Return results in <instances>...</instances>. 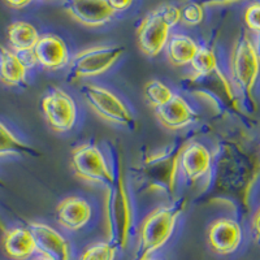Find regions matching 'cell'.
<instances>
[{"instance_id": "1", "label": "cell", "mask_w": 260, "mask_h": 260, "mask_svg": "<svg viewBox=\"0 0 260 260\" xmlns=\"http://www.w3.org/2000/svg\"><path fill=\"white\" fill-rule=\"evenodd\" d=\"M104 220L108 242L117 250H125L133 226V208L124 181L116 176L104 197Z\"/></svg>"}, {"instance_id": "2", "label": "cell", "mask_w": 260, "mask_h": 260, "mask_svg": "<svg viewBox=\"0 0 260 260\" xmlns=\"http://www.w3.org/2000/svg\"><path fill=\"white\" fill-rule=\"evenodd\" d=\"M180 213L181 207L178 204H168L155 208L146 216L139 228L134 260L152 256L166 246L173 236Z\"/></svg>"}, {"instance_id": "3", "label": "cell", "mask_w": 260, "mask_h": 260, "mask_svg": "<svg viewBox=\"0 0 260 260\" xmlns=\"http://www.w3.org/2000/svg\"><path fill=\"white\" fill-rule=\"evenodd\" d=\"M229 74L233 86L247 101H254V90L260 77V57L255 41L242 30L232 48Z\"/></svg>"}, {"instance_id": "4", "label": "cell", "mask_w": 260, "mask_h": 260, "mask_svg": "<svg viewBox=\"0 0 260 260\" xmlns=\"http://www.w3.org/2000/svg\"><path fill=\"white\" fill-rule=\"evenodd\" d=\"M180 150L159 151L150 155L137 169V178L141 181L146 191L168 194L173 191L178 173Z\"/></svg>"}, {"instance_id": "5", "label": "cell", "mask_w": 260, "mask_h": 260, "mask_svg": "<svg viewBox=\"0 0 260 260\" xmlns=\"http://www.w3.org/2000/svg\"><path fill=\"white\" fill-rule=\"evenodd\" d=\"M125 52L122 46L101 45L85 48L71 57L68 76L74 81L99 77L115 67Z\"/></svg>"}, {"instance_id": "6", "label": "cell", "mask_w": 260, "mask_h": 260, "mask_svg": "<svg viewBox=\"0 0 260 260\" xmlns=\"http://www.w3.org/2000/svg\"><path fill=\"white\" fill-rule=\"evenodd\" d=\"M81 94L86 104L106 121L117 126L134 129L136 118L129 107L121 98L104 86L98 83H85L81 87Z\"/></svg>"}, {"instance_id": "7", "label": "cell", "mask_w": 260, "mask_h": 260, "mask_svg": "<svg viewBox=\"0 0 260 260\" xmlns=\"http://www.w3.org/2000/svg\"><path fill=\"white\" fill-rule=\"evenodd\" d=\"M71 167L80 180L96 185H110L115 173L103 151L95 143H82L72 150Z\"/></svg>"}, {"instance_id": "8", "label": "cell", "mask_w": 260, "mask_h": 260, "mask_svg": "<svg viewBox=\"0 0 260 260\" xmlns=\"http://www.w3.org/2000/svg\"><path fill=\"white\" fill-rule=\"evenodd\" d=\"M42 112L48 126L56 133L73 129L78 118L76 101L62 89H52L42 99Z\"/></svg>"}, {"instance_id": "9", "label": "cell", "mask_w": 260, "mask_h": 260, "mask_svg": "<svg viewBox=\"0 0 260 260\" xmlns=\"http://www.w3.org/2000/svg\"><path fill=\"white\" fill-rule=\"evenodd\" d=\"M172 26L167 22L160 9L148 13L137 29V42L139 50L148 57H156L164 51L171 37Z\"/></svg>"}, {"instance_id": "10", "label": "cell", "mask_w": 260, "mask_h": 260, "mask_svg": "<svg viewBox=\"0 0 260 260\" xmlns=\"http://www.w3.org/2000/svg\"><path fill=\"white\" fill-rule=\"evenodd\" d=\"M37 245V252L51 260H73L69 241L55 228L42 221H31L27 226Z\"/></svg>"}, {"instance_id": "11", "label": "cell", "mask_w": 260, "mask_h": 260, "mask_svg": "<svg viewBox=\"0 0 260 260\" xmlns=\"http://www.w3.org/2000/svg\"><path fill=\"white\" fill-rule=\"evenodd\" d=\"M212 161V154L207 146L192 141L181 147L178 156V172L185 180L194 183L210 173Z\"/></svg>"}, {"instance_id": "12", "label": "cell", "mask_w": 260, "mask_h": 260, "mask_svg": "<svg viewBox=\"0 0 260 260\" xmlns=\"http://www.w3.org/2000/svg\"><path fill=\"white\" fill-rule=\"evenodd\" d=\"M62 8L74 21L89 27H101L115 17L107 0H64Z\"/></svg>"}, {"instance_id": "13", "label": "cell", "mask_w": 260, "mask_h": 260, "mask_svg": "<svg viewBox=\"0 0 260 260\" xmlns=\"http://www.w3.org/2000/svg\"><path fill=\"white\" fill-rule=\"evenodd\" d=\"M39 67L48 72H57L68 68L71 61L69 48L61 37L47 32L39 37L34 47Z\"/></svg>"}, {"instance_id": "14", "label": "cell", "mask_w": 260, "mask_h": 260, "mask_svg": "<svg viewBox=\"0 0 260 260\" xmlns=\"http://www.w3.org/2000/svg\"><path fill=\"white\" fill-rule=\"evenodd\" d=\"M207 241L213 252L231 255L236 252L242 243V228L236 220L220 217L208 228Z\"/></svg>"}, {"instance_id": "15", "label": "cell", "mask_w": 260, "mask_h": 260, "mask_svg": "<svg viewBox=\"0 0 260 260\" xmlns=\"http://www.w3.org/2000/svg\"><path fill=\"white\" fill-rule=\"evenodd\" d=\"M155 115L160 125L168 130H182L198 120L197 111L180 94H175L164 106L155 110Z\"/></svg>"}, {"instance_id": "16", "label": "cell", "mask_w": 260, "mask_h": 260, "mask_svg": "<svg viewBox=\"0 0 260 260\" xmlns=\"http://www.w3.org/2000/svg\"><path fill=\"white\" fill-rule=\"evenodd\" d=\"M91 204L81 197H67L56 207V220L68 232H78L91 220Z\"/></svg>"}, {"instance_id": "17", "label": "cell", "mask_w": 260, "mask_h": 260, "mask_svg": "<svg viewBox=\"0 0 260 260\" xmlns=\"http://www.w3.org/2000/svg\"><path fill=\"white\" fill-rule=\"evenodd\" d=\"M3 247L7 256L12 260H29L37 254L34 236L29 228L16 226L9 229L4 236Z\"/></svg>"}, {"instance_id": "18", "label": "cell", "mask_w": 260, "mask_h": 260, "mask_svg": "<svg viewBox=\"0 0 260 260\" xmlns=\"http://www.w3.org/2000/svg\"><path fill=\"white\" fill-rule=\"evenodd\" d=\"M199 45L194 38L182 34V32H173L167 42L166 55L168 61L175 67H189L194 56L198 52Z\"/></svg>"}, {"instance_id": "19", "label": "cell", "mask_w": 260, "mask_h": 260, "mask_svg": "<svg viewBox=\"0 0 260 260\" xmlns=\"http://www.w3.org/2000/svg\"><path fill=\"white\" fill-rule=\"evenodd\" d=\"M27 69L12 50L0 47V82L9 87L26 83Z\"/></svg>"}, {"instance_id": "20", "label": "cell", "mask_w": 260, "mask_h": 260, "mask_svg": "<svg viewBox=\"0 0 260 260\" xmlns=\"http://www.w3.org/2000/svg\"><path fill=\"white\" fill-rule=\"evenodd\" d=\"M39 37L38 29L26 21H16L7 29L8 43L16 53L34 50Z\"/></svg>"}, {"instance_id": "21", "label": "cell", "mask_w": 260, "mask_h": 260, "mask_svg": "<svg viewBox=\"0 0 260 260\" xmlns=\"http://www.w3.org/2000/svg\"><path fill=\"white\" fill-rule=\"evenodd\" d=\"M189 67L194 78L210 77L213 73L219 72V60L212 48L207 46H199L198 52Z\"/></svg>"}, {"instance_id": "22", "label": "cell", "mask_w": 260, "mask_h": 260, "mask_svg": "<svg viewBox=\"0 0 260 260\" xmlns=\"http://www.w3.org/2000/svg\"><path fill=\"white\" fill-rule=\"evenodd\" d=\"M36 154L29 145L21 141L12 130L0 121V159L7 156Z\"/></svg>"}, {"instance_id": "23", "label": "cell", "mask_w": 260, "mask_h": 260, "mask_svg": "<svg viewBox=\"0 0 260 260\" xmlns=\"http://www.w3.org/2000/svg\"><path fill=\"white\" fill-rule=\"evenodd\" d=\"M143 94H145V99L150 104V107L157 110L175 95V91L161 81L152 80L145 85Z\"/></svg>"}, {"instance_id": "24", "label": "cell", "mask_w": 260, "mask_h": 260, "mask_svg": "<svg viewBox=\"0 0 260 260\" xmlns=\"http://www.w3.org/2000/svg\"><path fill=\"white\" fill-rule=\"evenodd\" d=\"M117 248L107 242H98L83 250L80 260H115Z\"/></svg>"}, {"instance_id": "25", "label": "cell", "mask_w": 260, "mask_h": 260, "mask_svg": "<svg viewBox=\"0 0 260 260\" xmlns=\"http://www.w3.org/2000/svg\"><path fill=\"white\" fill-rule=\"evenodd\" d=\"M204 20V7L198 2H190L181 8V22L187 26L201 25Z\"/></svg>"}, {"instance_id": "26", "label": "cell", "mask_w": 260, "mask_h": 260, "mask_svg": "<svg viewBox=\"0 0 260 260\" xmlns=\"http://www.w3.org/2000/svg\"><path fill=\"white\" fill-rule=\"evenodd\" d=\"M243 21L248 31L254 32L255 36L260 34V3L255 2L246 8Z\"/></svg>"}, {"instance_id": "27", "label": "cell", "mask_w": 260, "mask_h": 260, "mask_svg": "<svg viewBox=\"0 0 260 260\" xmlns=\"http://www.w3.org/2000/svg\"><path fill=\"white\" fill-rule=\"evenodd\" d=\"M160 12L164 16V18L167 20L169 25L172 26V29L175 26H177L181 22V8H178L177 6H173V4H164V6L159 7Z\"/></svg>"}, {"instance_id": "28", "label": "cell", "mask_w": 260, "mask_h": 260, "mask_svg": "<svg viewBox=\"0 0 260 260\" xmlns=\"http://www.w3.org/2000/svg\"><path fill=\"white\" fill-rule=\"evenodd\" d=\"M17 56L20 57V60L22 61V64L25 65V68H26L27 71H30V69L38 67V61H37L36 53H34V51L32 50L24 51V52L17 53Z\"/></svg>"}, {"instance_id": "29", "label": "cell", "mask_w": 260, "mask_h": 260, "mask_svg": "<svg viewBox=\"0 0 260 260\" xmlns=\"http://www.w3.org/2000/svg\"><path fill=\"white\" fill-rule=\"evenodd\" d=\"M251 233L254 237L255 242L260 245V207L254 213L251 220Z\"/></svg>"}, {"instance_id": "30", "label": "cell", "mask_w": 260, "mask_h": 260, "mask_svg": "<svg viewBox=\"0 0 260 260\" xmlns=\"http://www.w3.org/2000/svg\"><path fill=\"white\" fill-rule=\"evenodd\" d=\"M107 2H108L111 8H112L116 13V12H124V11H126L129 7H132L134 0H107Z\"/></svg>"}, {"instance_id": "31", "label": "cell", "mask_w": 260, "mask_h": 260, "mask_svg": "<svg viewBox=\"0 0 260 260\" xmlns=\"http://www.w3.org/2000/svg\"><path fill=\"white\" fill-rule=\"evenodd\" d=\"M7 4H8L11 8H15V9H22L25 7L29 6L31 3L32 0H4Z\"/></svg>"}, {"instance_id": "32", "label": "cell", "mask_w": 260, "mask_h": 260, "mask_svg": "<svg viewBox=\"0 0 260 260\" xmlns=\"http://www.w3.org/2000/svg\"><path fill=\"white\" fill-rule=\"evenodd\" d=\"M236 2H241V0H202L198 2L202 6H219V4H231L236 3Z\"/></svg>"}, {"instance_id": "33", "label": "cell", "mask_w": 260, "mask_h": 260, "mask_svg": "<svg viewBox=\"0 0 260 260\" xmlns=\"http://www.w3.org/2000/svg\"><path fill=\"white\" fill-rule=\"evenodd\" d=\"M254 41H255V45H256V48H257V53H259V57H260V34L255 36Z\"/></svg>"}, {"instance_id": "34", "label": "cell", "mask_w": 260, "mask_h": 260, "mask_svg": "<svg viewBox=\"0 0 260 260\" xmlns=\"http://www.w3.org/2000/svg\"><path fill=\"white\" fill-rule=\"evenodd\" d=\"M142 260H164V259H157V257H154V256H148V257H145V259Z\"/></svg>"}, {"instance_id": "35", "label": "cell", "mask_w": 260, "mask_h": 260, "mask_svg": "<svg viewBox=\"0 0 260 260\" xmlns=\"http://www.w3.org/2000/svg\"><path fill=\"white\" fill-rule=\"evenodd\" d=\"M34 260H51V259H48V257H45V256H42V255H41V256L36 257V259H34Z\"/></svg>"}]
</instances>
